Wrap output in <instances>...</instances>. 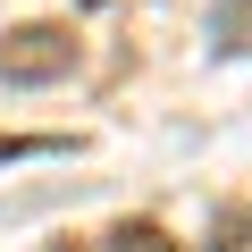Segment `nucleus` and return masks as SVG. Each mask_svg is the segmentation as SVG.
<instances>
[{
  "mask_svg": "<svg viewBox=\"0 0 252 252\" xmlns=\"http://www.w3.org/2000/svg\"><path fill=\"white\" fill-rule=\"evenodd\" d=\"M34 152H59L51 135H0V160H34Z\"/></svg>",
  "mask_w": 252,
  "mask_h": 252,
  "instance_id": "3",
  "label": "nucleus"
},
{
  "mask_svg": "<svg viewBox=\"0 0 252 252\" xmlns=\"http://www.w3.org/2000/svg\"><path fill=\"white\" fill-rule=\"evenodd\" d=\"M67 59H76V42L59 26H17L0 42V84H51V76H67Z\"/></svg>",
  "mask_w": 252,
  "mask_h": 252,
  "instance_id": "1",
  "label": "nucleus"
},
{
  "mask_svg": "<svg viewBox=\"0 0 252 252\" xmlns=\"http://www.w3.org/2000/svg\"><path fill=\"white\" fill-rule=\"evenodd\" d=\"M109 244H118V252H177V244H168V235H160V227H118V235H109Z\"/></svg>",
  "mask_w": 252,
  "mask_h": 252,
  "instance_id": "2",
  "label": "nucleus"
}]
</instances>
